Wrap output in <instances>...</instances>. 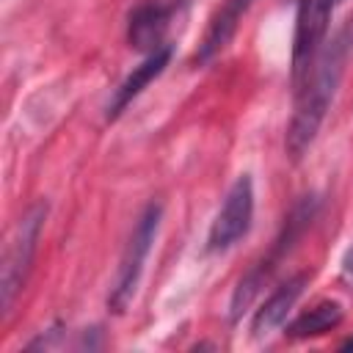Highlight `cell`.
I'll return each mask as SVG.
<instances>
[{
	"instance_id": "1",
	"label": "cell",
	"mask_w": 353,
	"mask_h": 353,
	"mask_svg": "<svg viewBox=\"0 0 353 353\" xmlns=\"http://www.w3.org/2000/svg\"><path fill=\"white\" fill-rule=\"evenodd\" d=\"M353 50V22L345 25L325 47L317 50L312 63L303 72V83L295 94V110L287 127V152L292 160H301L312 146L331 102L345 74L347 55Z\"/></svg>"
},
{
	"instance_id": "2",
	"label": "cell",
	"mask_w": 353,
	"mask_h": 353,
	"mask_svg": "<svg viewBox=\"0 0 353 353\" xmlns=\"http://www.w3.org/2000/svg\"><path fill=\"white\" fill-rule=\"evenodd\" d=\"M160 215H163V207L157 201L146 204V210L141 212V218H138V223H135V229L124 245V254L119 259V268H116V276L110 284V295H108V306L116 314H121L130 306V301L135 298L146 256H149L152 243H154L157 229H160Z\"/></svg>"
},
{
	"instance_id": "3",
	"label": "cell",
	"mask_w": 353,
	"mask_h": 353,
	"mask_svg": "<svg viewBox=\"0 0 353 353\" xmlns=\"http://www.w3.org/2000/svg\"><path fill=\"white\" fill-rule=\"evenodd\" d=\"M312 218H314V199L306 196L303 201H298V204L292 207V212H290V218H287L281 234L276 237L273 248L268 251V256H262V259L237 281V287H234V292H232V303H229L232 320H240V314L254 303L259 287H265V281L270 279V273L279 268V262L287 256V251H290L292 243L301 237V232L312 223Z\"/></svg>"
},
{
	"instance_id": "4",
	"label": "cell",
	"mask_w": 353,
	"mask_h": 353,
	"mask_svg": "<svg viewBox=\"0 0 353 353\" xmlns=\"http://www.w3.org/2000/svg\"><path fill=\"white\" fill-rule=\"evenodd\" d=\"M44 218H47V204H41V201L33 204L19 218L17 232H14L11 243H8L6 262H3V281H0V306H3V314H8L17 292L25 284V276L30 270V262H33V254H36V243H39Z\"/></svg>"
},
{
	"instance_id": "5",
	"label": "cell",
	"mask_w": 353,
	"mask_h": 353,
	"mask_svg": "<svg viewBox=\"0 0 353 353\" xmlns=\"http://www.w3.org/2000/svg\"><path fill=\"white\" fill-rule=\"evenodd\" d=\"M254 221V182L248 174H240L234 179V185L229 188L212 226L207 234V251L221 254L229 251L240 237L248 234Z\"/></svg>"
},
{
	"instance_id": "6",
	"label": "cell",
	"mask_w": 353,
	"mask_h": 353,
	"mask_svg": "<svg viewBox=\"0 0 353 353\" xmlns=\"http://www.w3.org/2000/svg\"><path fill=\"white\" fill-rule=\"evenodd\" d=\"M339 3L336 0H301L295 14V36H292V77L301 80L317 50L323 47V39L328 33L331 14Z\"/></svg>"
},
{
	"instance_id": "7",
	"label": "cell",
	"mask_w": 353,
	"mask_h": 353,
	"mask_svg": "<svg viewBox=\"0 0 353 353\" xmlns=\"http://www.w3.org/2000/svg\"><path fill=\"white\" fill-rule=\"evenodd\" d=\"M174 11H176V3H163V0H149V3L138 6L127 22L130 47H135L141 52H154V50L165 47V33L171 28Z\"/></svg>"
},
{
	"instance_id": "8",
	"label": "cell",
	"mask_w": 353,
	"mask_h": 353,
	"mask_svg": "<svg viewBox=\"0 0 353 353\" xmlns=\"http://www.w3.org/2000/svg\"><path fill=\"white\" fill-rule=\"evenodd\" d=\"M251 3L254 0H223L215 8V14H212V19L207 25V33H204V39H201V44H199V50L193 55V63L204 66V63H210L212 58H218L229 47V41L234 39L237 25L245 17V11L251 8Z\"/></svg>"
},
{
	"instance_id": "9",
	"label": "cell",
	"mask_w": 353,
	"mask_h": 353,
	"mask_svg": "<svg viewBox=\"0 0 353 353\" xmlns=\"http://www.w3.org/2000/svg\"><path fill=\"white\" fill-rule=\"evenodd\" d=\"M306 281H309V276H306V273H298V276L287 279L284 284H279V287L268 295V301L254 312V320H251V336H254V339L268 336L270 331H276V328L287 320V314H290V309L295 306V301L301 298Z\"/></svg>"
},
{
	"instance_id": "10",
	"label": "cell",
	"mask_w": 353,
	"mask_h": 353,
	"mask_svg": "<svg viewBox=\"0 0 353 353\" xmlns=\"http://www.w3.org/2000/svg\"><path fill=\"white\" fill-rule=\"evenodd\" d=\"M168 61H171V44H165V47H160V50H154V52H149L146 55V61L141 63V66H135L127 77H124V83L113 91V97H110V102H108V121H113V119H119L121 113H124V108L157 77V74H163V69L168 66Z\"/></svg>"
},
{
	"instance_id": "11",
	"label": "cell",
	"mask_w": 353,
	"mask_h": 353,
	"mask_svg": "<svg viewBox=\"0 0 353 353\" xmlns=\"http://www.w3.org/2000/svg\"><path fill=\"white\" fill-rule=\"evenodd\" d=\"M339 323H342V306L336 301H323V303L312 306L309 312H303L301 317H295L287 325V336H292V339L320 336V334L336 328Z\"/></svg>"
},
{
	"instance_id": "12",
	"label": "cell",
	"mask_w": 353,
	"mask_h": 353,
	"mask_svg": "<svg viewBox=\"0 0 353 353\" xmlns=\"http://www.w3.org/2000/svg\"><path fill=\"white\" fill-rule=\"evenodd\" d=\"M342 276L353 284V245L345 251V256H342Z\"/></svg>"
},
{
	"instance_id": "13",
	"label": "cell",
	"mask_w": 353,
	"mask_h": 353,
	"mask_svg": "<svg viewBox=\"0 0 353 353\" xmlns=\"http://www.w3.org/2000/svg\"><path fill=\"white\" fill-rule=\"evenodd\" d=\"M342 350H353V339H347V342L342 345Z\"/></svg>"
},
{
	"instance_id": "14",
	"label": "cell",
	"mask_w": 353,
	"mask_h": 353,
	"mask_svg": "<svg viewBox=\"0 0 353 353\" xmlns=\"http://www.w3.org/2000/svg\"><path fill=\"white\" fill-rule=\"evenodd\" d=\"M336 3H342V0H336Z\"/></svg>"
}]
</instances>
